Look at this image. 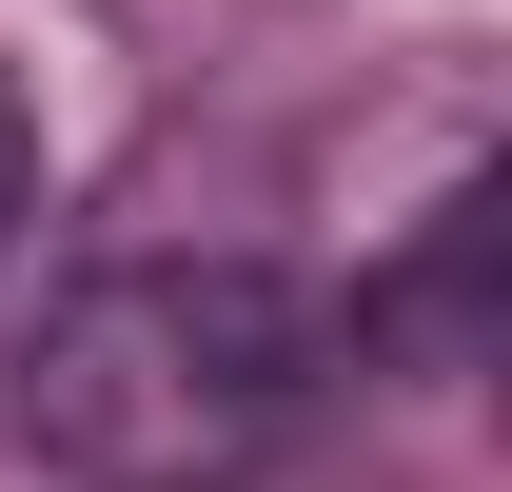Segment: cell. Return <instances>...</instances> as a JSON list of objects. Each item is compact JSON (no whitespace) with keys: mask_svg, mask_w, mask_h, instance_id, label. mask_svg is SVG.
I'll return each instance as SVG.
<instances>
[{"mask_svg":"<svg viewBox=\"0 0 512 492\" xmlns=\"http://www.w3.org/2000/svg\"><path fill=\"white\" fill-rule=\"evenodd\" d=\"M335 394V315L276 256H119L20 335V453L79 492H237Z\"/></svg>","mask_w":512,"mask_h":492,"instance_id":"1","label":"cell"},{"mask_svg":"<svg viewBox=\"0 0 512 492\" xmlns=\"http://www.w3.org/2000/svg\"><path fill=\"white\" fill-rule=\"evenodd\" d=\"M493 237H512V217H493V178H453L434 217H414V256L355 296V335H414L434 374H473V355H493Z\"/></svg>","mask_w":512,"mask_h":492,"instance_id":"2","label":"cell"},{"mask_svg":"<svg viewBox=\"0 0 512 492\" xmlns=\"http://www.w3.org/2000/svg\"><path fill=\"white\" fill-rule=\"evenodd\" d=\"M40 217V99H20V60H0V237Z\"/></svg>","mask_w":512,"mask_h":492,"instance_id":"3","label":"cell"}]
</instances>
